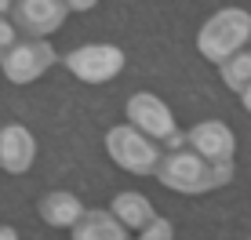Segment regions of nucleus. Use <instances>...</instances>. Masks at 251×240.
Here are the masks:
<instances>
[{
    "mask_svg": "<svg viewBox=\"0 0 251 240\" xmlns=\"http://www.w3.org/2000/svg\"><path fill=\"white\" fill-rule=\"evenodd\" d=\"M153 175L175 193H211V190H219V186H226L233 178V164L204 160L201 153L182 145V149L160 153V164H157Z\"/></svg>",
    "mask_w": 251,
    "mask_h": 240,
    "instance_id": "obj_1",
    "label": "nucleus"
},
{
    "mask_svg": "<svg viewBox=\"0 0 251 240\" xmlns=\"http://www.w3.org/2000/svg\"><path fill=\"white\" fill-rule=\"evenodd\" d=\"M251 40V15L240 7H222L201 25L197 33V51L207 62H226L229 55H237L240 48H248Z\"/></svg>",
    "mask_w": 251,
    "mask_h": 240,
    "instance_id": "obj_2",
    "label": "nucleus"
},
{
    "mask_svg": "<svg viewBox=\"0 0 251 240\" xmlns=\"http://www.w3.org/2000/svg\"><path fill=\"white\" fill-rule=\"evenodd\" d=\"M106 149L113 157L117 168H124L127 175H153L160 164V142H153L150 135H142L131 124H120L106 135Z\"/></svg>",
    "mask_w": 251,
    "mask_h": 240,
    "instance_id": "obj_3",
    "label": "nucleus"
},
{
    "mask_svg": "<svg viewBox=\"0 0 251 240\" xmlns=\"http://www.w3.org/2000/svg\"><path fill=\"white\" fill-rule=\"evenodd\" d=\"M55 62H58V55H55V48L48 44V37H25L0 58V70H4V76L11 84L25 88V84L40 80Z\"/></svg>",
    "mask_w": 251,
    "mask_h": 240,
    "instance_id": "obj_4",
    "label": "nucleus"
},
{
    "mask_svg": "<svg viewBox=\"0 0 251 240\" xmlns=\"http://www.w3.org/2000/svg\"><path fill=\"white\" fill-rule=\"evenodd\" d=\"M62 66L84 84H106L124 70V51L117 44H84L76 51H69L62 58Z\"/></svg>",
    "mask_w": 251,
    "mask_h": 240,
    "instance_id": "obj_5",
    "label": "nucleus"
},
{
    "mask_svg": "<svg viewBox=\"0 0 251 240\" xmlns=\"http://www.w3.org/2000/svg\"><path fill=\"white\" fill-rule=\"evenodd\" d=\"M66 15V0H11V22L22 37H51L55 29H62Z\"/></svg>",
    "mask_w": 251,
    "mask_h": 240,
    "instance_id": "obj_6",
    "label": "nucleus"
},
{
    "mask_svg": "<svg viewBox=\"0 0 251 240\" xmlns=\"http://www.w3.org/2000/svg\"><path fill=\"white\" fill-rule=\"evenodd\" d=\"M127 124L138 127L142 135H150L153 142H164L171 131H175L171 109L164 106L157 95H150V91H138V95L127 98Z\"/></svg>",
    "mask_w": 251,
    "mask_h": 240,
    "instance_id": "obj_7",
    "label": "nucleus"
},
{
    "mask_svg": "<svg viewBox=\"0 0 251 240\" xmlns=\"http://www.w3.org/2000/svg\"><path fill=\"white\" fill-rule=\"evenodd\" d=\"M186 145L193 153H201L204 160H215V164H233V149H237V139L222 120H204V124L189 127L186 131Z\"/></svg>",
    "mask_w": 251,
    "mask_h": 240,
    "instance_id": "obj_8",
    "label": "nucleus"
},
{
    "mask_svg": "<svg viewBox=\"0 0 251 240\" xmlns=\"http://www.w3.org/2000/svg\"><path fill=\"white\" fill-rule=\"evenodd\" d=\"M37 160V142H33L29 127L22 124H7L0 127V168L7 175H25Z\"/></svg>",
    "mask_w": 251,
    "mask_h": 240,
    "instance_id": "obj_9",
    "label": "nucleus"
},
{
    "mask_svg": "<svg viewBox=\"0 0 251 240\" xmlns=\"http://www.w3.org/2000/svg\"><path fill=\"white\" fill-rule=\"evenodd\" d=\"M37 215H40V222H48V226H55V229H73V222L84 215V204L76 200L73 193L55 190V193H48V196L37 200Z\"/></svg>",
    "mask_w": 251,
    "mask_h": 240,
    "instance_id": "obj_10",
    "label": "nucleus"
},
{
    "mask_svg": "<svg viewBox=\"0 0 251 240\" xmlns=\"http://www.w3.org/2000/svg\"><path fill=\"white\" fill-rule=\"evenodd\" d=\"M73 240H127V229L117 222L113 211H84L69 229Z\"/></svg>",
    "mask_w": 251,
    "mask_h": 240,
    "instance_id": "obj_11",
    "label": "nucleus"
},
{
    "mask_svg": "<svg viewBox=\"0 0 251 240\" xmlns=\"http://www.w3.org/2000/svg\"><path fill=\"white\" fill-rule=\"evenodd\" d=\"M109 211L117 215V222L127 229V233H138V229H146L153 218H157L153 204L146 200L142 193H117L113 204H109Z\"/></svg>",
    "mask_w": 251,
    "mask_h": 240,
    "instance_id": "obj_12",
    "label": "nucleus"
},
{
    "mask_svg": "<svg viewBox=\"0 0 251 240\" xmlns=\"http://www.w3.org/2000/svg\"><path fill=\"white\" fill-rule=\"evenodd\" d=\"M219 73H222V80H226V88H233L240 95L251 84V48H240L237 55H229L226 62L219 66Z\"/></svg>",
    "mask_w": 251,
    "mask_h": 240,
    "instance_id": "obj_13",
    "label": "nucleus"
},
{
    "mask_svg": "<svg viewBox=\"0 0 251 240\" xmlns=\"http://www.w3.org/2000/svg\"><path fill=\"white\" fill-rule=\"evenodd\" d=\"M135 240H175V229H171V222H168V218H160V215H157L146 229H138Z\"/></svg>",
    "mask_w": 251,
    "mask_h": 240,
    "instance_id": "obj_14",
    "label": "nucleus"
},
{
    "mask_svg": "<svg viewBox=\"0 0 251 240\" xmlns=\"http://www.w3.org/2000/svg\"><path fill=\"white\" fill-rule=\"evenodd\" d=\"M19 37H22V33H19V25L7 19V15H0V58H4L15 44H19Z\"/></svg>",
    "mask_w": 251,
    "mask_h": 240,
    "instance_id": "obj_15",
    "label": "nucleus"
},
{
    "mask_svg": "<svg viewBox=\"0 0 251 240\" xmlns=\"http://www.w3.org/2000/svg\"><path fill=\"white\" fill-rule=\"evenodd\" d=\"M95 4H99V0H66V7H69V11H91Z\"/></svg>",
    "mask_w": 251,
    "mask_h": 240,
    "instance_id": "obj_16",
    "label": "nucleus"
},
{
    "mask_svg": "<svg viewBox=\"0 0 251 240\" xmlns=\"http://www.w3.org/2000/svg\"><path fill=\"white\" fill-rule=\"evenodd\" d=\"M0 240H19V233L11 226H0Z\"/></svg>",
    "mask_w": 251,
    "mask_h": 240,
    "instance_id": "obj_17",
    "label": "nucleus"
},
{
    "mask_svg": "<svg viewBox=\"0 0 251 240\" xmlns=\"http://www.w3.org/2000/svg\"><path fill=\"white\" fill-rule=\"evenodd\" d=\"M240 102H244V109H248V113H251V84H248V88H244V91H240Z\"/></svg>",
    "mask_w": 251,
    "mask_h": 240,
    "instance_id": "obj_18",
    "label": "nucleus"
},
{
    "mask_svg": "<svg viewBox=\"0 0 251 240\" xmlns=\"http://www.w3.org/2000/svg\"><path fill=\"white\" fill-rule=\"evenodd\" d=\"M11 11V0H0V15H7Z\"/></svg>",
    "mask_w": 251,
    "mask_h": 240,
    "instance_id": "obj_19",
    "label": "nucleus"
},
{
    "mask_svg": "<svg viewBox=\"0 0 251 240\" xmlns=\"http://www.w3.org/2000/svg\"><path fill=\"white\" fill-rule=\"evenodd\" d=\"M248 48H251V40H248Z\"/></svg>",
    "mask_w": 251,
    "mask_h": 240,
    "instance_id": "obj_20",
    "label": "nucleus"
},
{
    "mask_svg": "<svg viewBox=\"0 0 251 240\" xmlns=\"http://www.w3.org/2000/svg\"><path fill=\"white\" fill-rule=\"evenodd\" d=\"M248 240H251V237H248Z\"/></svg>",
    "mask_w": 251,
    "mask_h": 240,
    "instance_id": "obj_21",
    "label": "nucleus"
}]
</instances>
